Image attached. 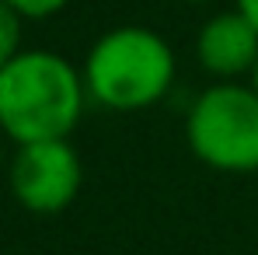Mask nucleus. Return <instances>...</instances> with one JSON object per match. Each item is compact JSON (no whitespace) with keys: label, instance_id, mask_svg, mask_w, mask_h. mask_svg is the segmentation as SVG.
Segmentation results:
<instances>
[{"label":"nucleus","instance_id":"4","mask_svg":"<svg viewBox=\"0 0 258 255\" xmlns=\"http://www.w3.org/2000/svg\"><path fill=\"white\" fill-rule=\"evenodd\" d=\"M7 185L28 213H63L84 185V161L70 140L21 143L7 161Z\"/></svg>","mask_w":258,"mask_h":255},{"label":"nucleus","instance_id":"1","mask_svg":"<svg viewBox=\"0 0 258 255\" xmlns=\"http://www.w3.org/2000/svg\"><path fill=\"white\" fill-rule=\"evenodd\" d=\"M87 101L84 74L52 49H21L0 67V133L18 147L70 140Z\"/></svg>","mask_w":258,"mask_h":255},{"label":"nucleus","instance_id":"2","mask_svg":"<svg viewBox=\"0 0 258 255\" xmlns=\"http://www.w3.org/2000/svg\"><path fill=\"white\" fill-rule=\"evenodd\" d=\"M174 49L168 39L143 25L108 28L84 56L87 98L108 112L154 109L174 84Z\"/></svg>","mask_w":258,"mask_h":255},{"label":"nucleus","instance_id":"3","mask_svg":"<svg viewBox=\"0 0 258 255\" xmlns=\"http://www.w3.org/2000/svg\"><path fill=\"white\" fill-rule=\"evenodd\" d=\"M185 143L196 161L223 175L258 171V94L241 81L210 84L185 112Z\"/></svg>","mask_w":258,"mask_h":255},{"label":"nucleus","instance_id":"8","mask_svg":"<svg viewBox=\"0 0 258 255\" xmlns=\"http://www.w3.org/2000/svg\"><path fill=\"white\" fill-rule=\"evenodd\" d=\"M234 11H241L244 21L258 32V0H234Z\"/></svg>","mask_w":258,"mask_h":255},{"label":"nucleus","instance_id":"5","mask_svg":"<svg viewBox=\"0 0 258 255\" xmlns=\"http://www.w3.org/2000/svg\"><path fill=\"white\" fill-rule=\"evenodd\" d=\"M196 60L216 81L248 77L258 60V32L241 11H220L196 35Z\"/></svg>","mask_w":258,"mask_h":255},{"label":"nucleus","instance_id":"9","mask_svg":"<svg viewBox=\"0 0 258 255\" xmlns=\"http://www.w3.org/2000/svg\"><path fill=\"white\" fill-rule=\"evenodd\" d=\"M4 140H7V136H4V133H0V175H4V171H7V150H4Z\"/></svg>","mask_w":258,"mask_h":255},{"label":"nucleus","instance_id":"11","mask_svg":"<svg viewBox=\"0 0 258 255\" xmlns=\"http://www.w3.org/2000/svg\"><path fill=\"white\" fill-rule=\"evenodd\" d=\"M181 4H210V0H181Z\"/></svg>","mask_w":258,"mask_h":255},{"label":"nucleus","instance_id":"6","mask_svg":"<svg viewBox=\"0 0 258 255\" xmlns=\"http://www.w3.org/2000/svg\"><path fill=\"white\" fill-rule=\"evenodd\" d=\"M21 35H25V18L7 0H0V67H7L25 49L21 45Z\"/></svg>","mask_w":258,"mask_h":255},{"label":"nucleus","instance_id":"10","mask_svg":"<svg viewBox=\"0 0 258 255\" xmlns=\"http://www.w3.org/2000/svg\"><path fill=\"white\" fill-rule=\"evenodd\" d=\"M248 84L255 87V94H258V60H255V67H251V74H248Z\"/></svg>","mask_w":258,"mask_h":255},{"label":"nucleus","instance_id":"7","mask_svg":"<svg viewBox=\"0 0 258 255\" xmlns=\"http://www.w3.org/2000/svg\"><path fill=\"white\" fill-rule=\"evenodd\" d=\"M25 21H45V18H52V14H59V11H67V4L70 0H7Z\"/></svg>","mask_w":258,"mask_h":255}]
</instances>
